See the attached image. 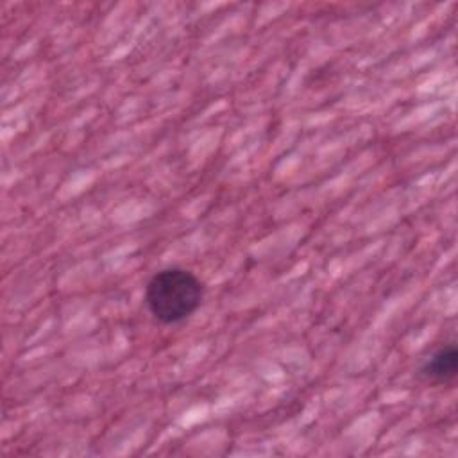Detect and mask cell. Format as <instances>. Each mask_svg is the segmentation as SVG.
<instances>
[{"label": "cell", "mask_w": 458, "mask_h": 458, "mask_svg": "<svg viewBox=\"0 0 458 458\" xmlns=\"http://www.w3.org/2000/svg\"><path fill=\"white\" fill-rule=\"evenodd\" d=\"M204 299L202 281L190 270L170 267L156 272L145 286V304L161 324H179L191 317Z\"/></svg>", "instance_id": "6da1fadb"}, {"label": "cell", "mask_w": 458, "mask_h": 458, "mask_svg": "<svg viewBox=\"0 0 458 458\" xmlns=\"http://www.w3.org/2000/svg\"><path fill=\"white\" fill-rule=\"evenodd\" d=\"M458 351L453 344L435 351L420 367L419 374L429 383H449L456 377Z\"/></svg>", "instance_id": "7a4b0ae2"}]
</instances>
